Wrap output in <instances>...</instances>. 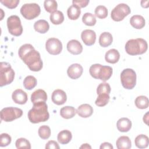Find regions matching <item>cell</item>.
Masks as SVG:
<instances>
[{
  "instance_id": "20",
  "label": "cell",
  "mask_w": 149,
  "mask_h": 149,
  "mask_svg": "<svg viewBox=\"0 0 149 149\" xmlns=\"http://www.w3.org/2000/svg\"><path fill=\"white\" fill-rule=\"evenodd\" d=\"M120 58V54L116 49H111L108 51L105 55V61L110 63H115Z\"/></svg>"
},
{
  "instance_id": "9",
  "label": "cell",
  "mask_w": 149,
  "mask_h": 149,
  "mask_svg": "<svg viewBox=\"0 0 149 149\" xmlns=\"http://www.w3.org/2000/svg\"><path fill=\"white\" fill-rule=\"evenodd\" d=\"M131 12L129 6L123 3L117 5L112 10L111 13V18L113 20L119 22L122 20L126 16Z\"/></svg>"
},
{
  "instance_id": "8",
  "label": "cell",
  "mask_w": 149,
  "mask_h": 149,
  "mask_svg": "<svg viewBox=\"0 0 149 149\" xmlns=\"http://www.w3.org/2000/svg\"><path fill=\"white\" fill-rule=\"evenodd\" d=\"M23 115V111L16 107H6L1 111V119L5 122H12L20 118Z\"/></svg>"
},
{
  "instance_id": "13",
  "label": "cell",
  "mask_w": 149,
  "mask_h": 149,
  "mask_svg": "<svg viewBox=\"0 0 149 149\" xmlns=\"http://www.w3.org/2000/svg\"><path fill=\"white\" fill-rule=\"evenodd\" d=\"M51 99L55 104L61 105L65 104V102L66 101L67 96L63 90L56 89L52 92Z\"/></svg>"
},
{
  "instance_id": "25",
  "label": "cell",
  "mask_w": 149,
  "mask_h": 149,
  "mask_svg": "<svg viewBox=\"0 0 149 149\" xmlns=\"http://www.w3.org/2000/svg\"><path fill=\"white\" fill-rule=\"evenodd\" d=\"M76 113V109L71 106L62 107L60 110V115L64 119H70L75 116Z\"/></svg>"
},
{
  "instance_id": "34",
  "label": "cell",
  "mask_w": 149,
  "mask_h": 149,
  "mask_svg": "<svg viewBox=\"0 0 149 149\" xmlns=\"http://www.w3.org/2000/svg\"><path fill=\"white\" fill-rule=\"evenodd\" d=\"M109 99L110 97L108 94H98V96L95 101V104L98 107H104L108 103Z\"/></svg>"
},
{
  "instance_id": "5",
  "label": "cell",
  "mask_w": 149,
  "mask_h": 149,
  "mask_svg": "<svg viewBox=\"0 0 149 149\" xmlns=\"http://www.w3.org/2000/svg\"><path fill=\"white\" fill-rule=\"evenodd\" d=\"M120 81L122 86L128 90L134 87L136 84V73L134 70L127 68L121 72Z\"/></svg>"
},
{
  "instance_id": "30",
  "label": "cell",
  "mask_w": 149,
  "mask_h": 149,
  "mask_svg": "<svg viewBox=\"0 0 149 149\" xmlns=\"http://www.w3.org/2000/svg\"><path fill=\"white\" fill-rule=\"evenodd\" d=\"M135 105L137 108L139 109H146L148 107L149 101L146 96L140 95L138 96L135 100Z\"/></svg>"
},
{
  "instance_id": "1",
  "label": "cell",
  "mask_w": 149,
  "mask_h": 149,
  "mask_svg": "<svg viewBox=\"0 0 149 149\" xmlns=\"http://www.w3.org/2000/svg\"><path fill=\"white\" fill-rule=\"evenodd\" d=\"M18 54L30 70L38 72L42 68L43 63L40 54L31 44H25L22 45L19 49Z\"/></svg>"
},
{
  "instance_id": "23",
  "label": "cell",
  "mask_w": 149,
  "mask_h": 149,
  "mask_svg": "<svg viewBox=\"0 0 149 149\" xmlns=\"http://www.w3.org/2000/svg\"><path fill=\"white\" fill-rule=\"evenodd\" d=\"M34 28L36 31L44 34L48 31L49 29V25L45 20L41 19L34 23Z\"/></svg>"
},
{
  "instance_id": "19",
  "label": "cell",
  "mask_w": 149,
  "mask_h": 149,
  "mask_svg": "<svg viewBox=\"0 0 149 149\" xmlns=\"http://www.w3.org/2000/svg\"><path fill=\"white\" fill-rule=\"evenodd\" d=\"M130 23L134 28L137 29H141L144 27L146 21L142 16L136 15L131 17L130 19Z\"/></svg>"
},
{
  "instance_id": "42",
  "label": "cell",
  "mask_w": 149,
  "mask_h": 149,
  "mask_svg": "<svg viewBox=\"0 0 149 149\" xmlns=\"http://www.w3.org/2000/svg\"><path fill=\"white\" fill-rule=\"evenodd\" d=\"M73 5H76L80 8H84L87 6L89 3V0H73L72 1Z\"/></svg>"
},
{
  "instance_id": "11",
  "label": "cell",
  "mask_w": 149,
  "mask_h": 149,
  "mask_svg": "<svg viewBox=\"0 0 149 149\" xmlns=\"http://www.w3.org/2000/svg\"><path fill=\"white\" fill-rule=\"evenodd\" d=\"M81 38L86 45L91 46L95 42L96 34L95 31L92 30L86 29L81 32Z\"/></svg>"
},
{
  "instance_id": "43",
  "label": "cell",
  "mask_w": 149,
  "mask_h": 149,
  "mask_svg": "<svg viewBox=\"0 0 149 149\" xmlns=\"http://www.w3.org/2000/svg\"><path fill=\"white\" fill-rule=\"evenodd\" d=\"M45 148L46 149H59V146L58 143L54 140H49L45 146Z\"/></svg>"
},
{
  "instance_id": "21",
  "label": "cell",
  "mask_w": 149,
  "mask_h": 149,
  "mask_svg": "<svg viewBox=\"0 0 149 149\" xmlns=\"http://www.w3.org/2000/svg\"><path fill=\"white\" fill-rule=\"evenodd\" d=\"M116 146L118 149H129L132 147L130 139L126 136H120L117 139Z\"/></svg>"
},
{
  "instance_id": "32",
  "label": "cell",
  "mask_w": 149,
  "mask_h": 149,
  "mask_svg": "<svg viewBox=\"0 0 149 149\" xmlns=\"http://www.w3.org/2000/svg\"><path fill=\"white\" fill-rule=\"evenodd\" d=\"M82 22L83 23L88 26H94L96 23V19L95 16L91 13H85L82 17Z\"/></svg>"
},
{
  "instance_id": "31",
  "label": "cell",
  "mask_w": 149,
  "mask_h": 149,
  "mask_svg": "<svg viewBox=\"0 0 149 149\" xmlns=\"http://www.w3.org/2000/svg\"><path fill=\"white\" fill-rule=\"evenodd\" d=\"M37 79L33 76H27L23 80V86L27 90H30L37 85Z\"/></svg>"
},
{
  "instance_id": "36",
  "label": "cell",
  "mask_w": 149,
  "mask_h": 149,
  "mask_svg": "<svg viewBox=\"0 0 149 149\" xmlns=\"http://www.w3.org/2000/svg\"><path fill=\"white\" fill-rule=\"evenodd\" d=\"M95 15L99 19H105L108 16L107 8L103 5H98L95 9Z\"/></svg>"
},
{
  "instance_id": "37",
  "label": "cell",
  "mask_w": 149,
  "mask_h": 149,
  "mask_svg": "<svg viewBox=\"0 0 149 149\" xmlns=\"http://www.w3.org/2000/svg\"><path fill=\"white\" fill-rule=\"evenodd\" d=\"M16 147L17 148L20 149V148H28L30 149L31 148V144L25 138H19L17 139L15 143Z\"/></svg>"
},
{
  "instance_id": "10",
  "label": "cell",
  "mask_w": 149,
  "mask_h": 149,
  "mask_svg": "<svg viewBox=\"0 0 149 149\" xmlns=\"http://www.w3.org/2000/svg\"><path fill=\"white\" fill-rule=\"evenodd\" d=\"M47 51L51 55L59 54L62 50V44L61 41L56 38H50L45 43Z\"/></svg>"
},
{
  "instance_id": "18",
  "label": "cell",
  "mask_w": 149,
  "mask_h": 149,
  "mask_svg": "<svg viewBox=\"0 0 149 149\" xmlns=\"http://www.w3.org/2000/svg\"><path fill=\"white\" fill-rule=\"evenodd\" d=\"M116 126L119 132H127L132 127V122L127 118H122L117 121Z\"/></svg>"
},
{
  "instance_id": "40",
  "label": "cell",
  "mask_w": 149,
  "mask_h": 149,
  "mask_svg": "<svg viewBox=\"0 0 149 149\" xmlns=\"http://www.w3.org/2000/svg\"><path fill=\"white\" fill-rule=\"evenodd\" d=\"M11 137L7 133H2L0 136V146L6 147L11 143Z\"/></svg>"
},
{
  "instance_id": "26",
  "label": "cell",
  "mask_w": 149,
  "mask_h": 149,
  "mask_svg": "<svg viewBox=\"0 0 149 149\" xmlns=\"http://www.w3.org/2000/svg\"><path fill=\"white\" fill-rule=\"evenodd\" d=\"M112 74V68L109 66H102L100 73L98 79L105 81L108 80Z\"/></svg>"
},
{
  "instance_id": "45",
  "label": "cell",
  "mask_w": 149,
  "mask_h": 149,
  "mask_svg": "<svg viewBox=\"0 0 149 149\" xmlns=\"http://www.w3.org/2000/svg\"><path fill=\"white\" fill-rule=\"evenodd\" d=\"M80 148H91V147L88 145V144H83L80 147Z\"/></svg>"
},
{
  "instance_id": "15",
  "label": "cell",
  "mask_w": 149,
  "mask_h": 149,
  "mask_svg": "<svg viewBox=\"0 0 149 149\" xmlns=\"http://www.w3.org/2000/svg\"><path fill=\"white\" fill-rule=\"evenodd\" d=\"M67 49L73 55H79L83 51V47L79 41L72 40L67 44Z\"/></svg>"
},
{
  "instance_id": "24",
  "label": "cell",
  "mask_w": 149,
  "mask_h": 149,
  "mask_svg": "<svg viewBox=\"0 0 149 149\" xmlns=\"http://www.w3.org/2000/svg\"><path fill=\"white\" fill-rule=\"evenodd\" d=\"M113 41L112 34L109 32H104L101 34L99 37V44L102 47L109 46Z\"/></svg>"
},
{
  "instance_id": "7",
  "label": "cell",
  "mask_w": 149,
  "mask_h": 149,
  "mask_svg": "<svg viewBox=\"0 0 149 149\" xmlns=\"http://www.w3.org/2000/svg\"><path fill=\"white\" fill-rule=\"evenodd\" d=\"M7 27L9 33L14 36H19L23 33L20 19L16 15H12L8 18Z\"/></svg>"
},
{
  "instance_id": "33",
  "label": "cell",
  "mask_w": 149,
  "mask_h": 149,
  "mask_svg": "<svg viewBox=\"0 0 149 149\" xmlns=\"http://www.w3.org/2000/svg\"><path fill=\"white\" fill-rule=\"evenodd\" d=\"M44 6L47 12L52 13L56 11L58 4L56 1L54 0H45L44 2Z\"/></svg>"
},
{
  "instance_id": "4",
  "label": "cell",
  "mask_w": 149,
  "mask_h": 149,
  "mask_svg": "<svg viewBox=\"0 0 149 149\" xmlns=\"http://www.w3.org/2000/svg\"><path fill=\"white\" fill-rule=\"evenodd\" d=\"M0 86L10 84L15 77V72L11 65L5 62H1L0 64Z\"/></svg>"
},
{
  "instance_id": "22",
  "label": "cell",
  "mask_w": 149,
  "mask_h": 149,
  "mask_svg": "<svg viewBox=\"0 0 149 149\" xmlns=\"http://www.w3.org/2000/svg\"><path fill=\"white\" fill-rule=\"evenodd\" d=\"M72 138V133L68 130H63L61 131L57 136L58 141L62 144L69 143Z\"/></svg>"
},
{
  "instance_id": "6",
  "label": "cell",
  "mask_w": 149,
  "mask_h": 149,
  "mask_svg": "<svg viewBox=\"0 0 149 149\" xmlns=\"http://www.w3.org/2000/svg\"><path fill=\"white\" fill-rule=\"evenodd\" d=\"M41 12L40 6L36 3H25L20 8V13L27 20H32L39 16Z\"/></svg>"
},
{
  "instance_id": "3",
  "label": "cell",
  "mask_w": 149,
  "mask_h": 149,
  "mask_svg": "<svg viewBox=\"0 0 149 149\" xmlns=\"http://www.w3.org/2000/svg\"><path fill=\"white\" fill-rule=\"evenodd\" d=\"M148 48L147 41L141 38L130 39L125 44L126 52L130 55H137L145 53Z\"/></svg>"
},
{
  "instance_id": "27",
  "label": "cell",
  "mask_w": 149,
  "mask_h": 149,
  "mask_svg": "<svg viewBox=\"0 0 149 149\" xmlns=\"http://www.w3.org/2000/svg\"><path fill=\"white\" fill-rule=\"evenodd\" d=\"M80 13H81L80 8L74 5H72L70 6L67 10L68 16L70 20L77 19L79 17Z\"/></svg>"
},
{
  "instance_id": "17",
  "label": "cell",
  "mask_w": 149,
  "mask_h": 149,
  "mask_svg": "<svg viewBox=\"0 0 149 149\" xmlns=\"http://www.w3.org/2000/svg\"><path fill=\"white\" fill-rule=\"evenodd\" d=\"M47 100L46 92L42 89H38L34 91L31 95V101L33 104L38 102H45Z\"/></svg>"
},
{
  "instance_id": "39",
  "label": "cell",
  "mask_w": 149,
  "mask_h": 149,
  "mask_svg": "<svg viewBox=\"0 0 149 149\" xmlns=\"http://www.w3.org/2000/svg\"><path fill=\"white\" fill-rule=\"evenodd\" d=\"M102 65H101V64H98V63H96V64H94L92 65L89 69V72L90 75L94 79H98V77H99V73L100 71V69L101 68Z\"/></svg>"
},
{
  "instance_id": "29",
  "label": "cell",
  "mask_w": 149,
  "mask_h": 149,
  "mask_svg": "<svg viewBox=\"0 0 149 149\" xmlns=\"http://www.w3.org/2000/svg\"><path fill=\"white\" fill-rule=\"evenodd\" d=\"M50 20L51 23L54 24H60L64 20V16L63 13L60 10H56L52 13H51Z\"/></svg>"
},
{
  "instance_id": "28",
  "label": "cell",
  "mask_w": 149,
  "mask_h": 149,
  "mask_svg": "<svg viewBox=\"0 0 149 149\" xmlns=\"http://www.w3.org/2000/svg\"><path fill=\"white\" fill-rule=\"evenodd\" d=\"M134 143L136 147L139 148H146L149 143L148 137L145 134H139L135 138Z\"/></svg>"
},
{
  "instance_id": "35",
  "label": "cell",
  "mask_w": 149,
  "mask_h": 149,
  "mask_svg": "<svg viewBox=\"0 0 149 149\" xmlns=\"http://www.w3.org/2000/svg\"><path fill=\"white\" fill-rule=\"evenodd\" d=\"M39 136L44 140L48 139L51 135V129L48 126L42 125L41 126L38 131Z\"/></svg>"
},
{
  "instance_id": "12",
  "label": "cell",
  "mask_w": 149,
  "mask_h": 149,
  "mask_svg": "<svg viewBox=\"0 0 149 149\" xmlns=\"http://www.w3.org/2000/svg\"><path fill=\"white\" fill-rule=\"evenodd\" d=\"M83 71V69L81 65L79 63H73L68 68L67 74L70 79H77L81 76Z\"/></svg>"
},
{
  "instance_id": "38",
  "label": "cell",
  "mask_w": 149,
  "mask_h": 149,
  "mask_svg": "<svg viewBox=\"0 0 149 149\" xmlns=\"http://www.w3.org/2000/svg\"><path fill=\"white\" fill-rule=\"evenodd\" d=\"M111 92L110 85L107 83H100L97 88V94H109Z\"/></svg>"
},
{
  "instance_id": "14",
  "label": "cell",
  "mask_w": 149,
  "mask_h": 149,
  "mask_svg": "<svg viewBox=\"0 0 149 149\" xmlns=\"http://www.w3.org/2000/svg\"><path fill=\"white\" fill-rule=\"evenodd\" d=\"M12 98L14 102L20 105L26 104L27 101V95L26 93L21 89L15 90L12 93Z\"/></svg>"
},
{
  "instance_id": "41",
  "label": "cell",
  "mask_w": 149,
  "mask_h": 149,
  "mask_svg": "<svg viewBox=\"0 0 149 149\" xmlns=\"http://www.w3.org/2000/svg\"><path fill=\"white\" fill-rule=\"evenodd\" d=\"M1 2L9 9H13L17 7L19 0H1Z\"/></svg>"
},
{
  "instance_id": "16",
  "label": "cell",
  "mask_w": 149,
  "mask_h": 149,
  "mask_svg": "<svg viewBox=\"0 0 149 149\" xmlns=\"http://www.w3.org/2000/svg\"><path fill=\"white\" fill-rule=\"evenodd\" d=\"M76 113L81 118H88L93 114V108L88 104H81L76 109Z\"/></svg>"
},
{
  "instance_id": "44",
  "label": "cell",
  "mask_w": 149,
  "mask_h": 149,
  "mask_svg": "<svg viewBox=\"0 0 149 149\" xmlns=\"http://www.w3.org/2000/svg\"><path fill=\"white\" fill-rule=\"evenodd\" d=\"M100 148L101 149H104V148H108V149H112L113 148V146L112 145L109 143H108V142H105V143H103L101 144Z\"/></svg>"
},
{
  "instance_id": "2",
  "label": "cell",
  "mask_w": 149,
  "mask_h": 149,
  "mask_svg": "<svg viewBox=\"0 0 149 149\" xmlns=\"http://www.w3.org/2000/svg\"><path fill=\"white\" fill-rule=\"evenodd\" d=\"M27 116L30 122L33 123L47 121L49 118V115L48 112V106L45 102H38L33 104V107L28 112Z\"/></svg>"
}]
</instances>
